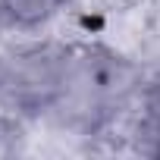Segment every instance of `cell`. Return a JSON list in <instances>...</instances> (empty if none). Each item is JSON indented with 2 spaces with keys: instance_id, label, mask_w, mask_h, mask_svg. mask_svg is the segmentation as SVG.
<instances>
[{
  "instance_id": "6da1fadb",
  "label": "cell",
  "mask_w": 160,
  "mask_h": 160,
  "mask_svg": "<svg viewBox=\"0 0 160 160\" xmlns=\"http://www.w3.org/2000/svg\"><path fill=\"white\" fill-rule=\"evenodd\" d=\"M138 91V72L129 60L104 47H69L63 91L53 113L82 129L107 122Z\"/></svg>"
},
{
  "instance_id": "7a4b0ae2",
  "label": "cell",
  "mask_w": 160,
  "mask_h": 160,
  "mask_svg": "<svg viewBox=\"0 0 160 160\" xmlns=\"http://www.w3.org/2000/svg\"><path fill=\"white\" fill-rule=\"evenodd\" d=\"M69 47L60 44H22L0 53V104L19 113H53Z\"/></svg>"
},
{
  "instance_id": "3957f363",
  "label": "cell",
  "mask_w": 160,
  "mask_h": 160,
  "mask_svg": "<svg viewBox=\"0 0 160 160\" xmlns=\"http://www.w3.org/2000/svg\"><path fill=\"white\" fill-rule=\"evenodd\" d=\"M66 0H0V19H3L7 28H41L47 25L60 10H63Z\"/></svg>"
},
{
  "instance_id": "277c9868",
  "label": "cell",
  "mask_w": 160,
  "mask_h": 160,
  "mask_svg": "<svg viewBox=\"0 0 160 160\" xmlns=\"http://www.w3.org/2000/svg\"><path fill=\"white\" fill-rule=\"evenodd\" d=\"M138 151L160 157V110L148 107V113L138 122Z\"/></svg>"
},
{
  "instance_id": "5b68a950",
  "label": "cell",
  "mask_w": 160,
  "mask_h": 160,
  "mask_svg": "<svg viewBox=\"0 0 160 160\" xmlns=\"http://www.w3.org/2000/svg\"><path fill=\"white\" fill-rule=\"evenodd\" d=\"M144 104L154 107V110H160V69L148 78V85H144Z\"/></svg>"
},
{
  "instance_id": "8992f818",
  "label": "cell",
  "mask_w": 160,
  "mask_h": 160,
  "mask_svg": "<svg viewBox=\"0 0 160 160\" xmlns=\"http://www.w3.org/2000/svg\"><path fill=\"white\" fill-rule=\"evenodd\" d=\"M3 28H7V25H3V19H0V32H3Z\"/></svg>"
}]
</instances>
